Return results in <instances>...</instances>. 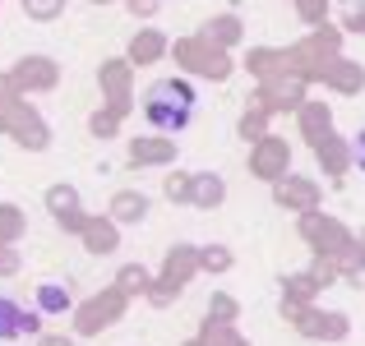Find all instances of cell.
Instances as JSON below:
<instances>
[{
  "label": "cell",
  "instance_id": "obj_1",
  "mask_svg": "<svg viewBox=\"0 0 365 346\" xmlns=\"http://www.w3.org/2000/svg\"><path fill=\"white\" fill-rule=\"evenodd\" d=\"M143 115H148L153 130L162 134H180L195 120V88L185 79H158L143 93Z\"/></svg>",
  "mask_w": 365,
  "mask_h": 346
},
{
  "label": "cell",
  "instance_id": "obj_2",
  "mask_svg": "<svg viewBox=\"0 0 365 346\" xmlns=\"http://www.w3.org/2000/svg\"><path fill=\"white\" fill-rule=\"evenodd\" d=\"M33 332H37V314L9 300V295H0V337L14 342V337H33Z\"/></svg>",
  "mask_w": 365,
  "mask_h": 346
},
{
  "label": "cell",
  "instance_id": "obj_3",
  "mask_svg": "<svg viewBox=\"0 0 365 346\" xmlns=\"http://www.w3.org/2000/svg\"><path fill=\"white\" fill-rule=\"evenodd\" d=\"M65 300H70V295H61V291H56V282H46V291H42V305H46V310H61Z\"/></svg>",
  "mask_w": 365,
  "mask_h": 346
},
{
  "label": "cell",
  "instance_id": "obj_4",
  "mask_svg": "<svg viewBox=\"0 0 365 346\" xmlns=\"http://www.w3.org/2000/svg\"><path fill=\"white\" fill-rule=\"evenodd\" d=\"M351 152H356V167H361V171H365V130H361V134H356V148H351Z\"/></svg>",
  "mask_w": 365,
  "mask_h": 346
}]
</instances>
